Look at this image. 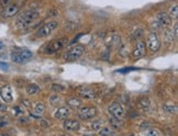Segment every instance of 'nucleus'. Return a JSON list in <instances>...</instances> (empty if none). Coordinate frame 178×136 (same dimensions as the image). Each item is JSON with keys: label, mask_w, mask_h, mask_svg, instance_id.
I'll list each match as a JSON object with an SVG mask.
<instances>
[{"label": "nucleus", "mask_w": 178, "mask_h": 136, "mask_svg": "<svg viewBox=\"0 0 178 136\" xmlns=\"http://www.w3.org/2000/svg\"><path fill=\"white\" fill-rule=\"evenodd\" d=\"M40 17V11L36 9H30V10L24 11L22 14H20V17L17 19V28L18 29H24L28 28L29 25L33 23L37 18Z\"/></svg>", "instance_id": "nucleus-1"}, {"label": "nucleus", "mask_w": 178, "mask_h": 136, "mask_svg": "<svg viewBox=\"0 0 178 136\" xmlns=\"http://www.w3.org/2000/svg\"><path fill=\"white\" fill-rule=\"evenodd\" d=\"M33 54L32 52H30L29 50H25V48H22V50H17L14 52H12L11 54V59L12 62L17 64H23V63H26L28 61H30L32 58Z\"/></svg>", "instance_id": "nucleus-2"}, {"label": "nucleus", "mask_w": 178, "mask_h": 136, "mask_svg": "<svg viewBox=\"0 0 178 136\" xmlns=\"http://www.w3.org/2000/svg\"><path fill=\"white\" fill-rule=\"evenodd\" d=\"M67 40H68L67 37H62V39H57V40H54V41L50 42V43L46 45L44 52H45L46 54H53V53L62 50V48L66 45V43H67Z\"/></svg>", "instance_id": "nucleus-3"}, {"label": "nucleus", "mask_w": 178, "mask_h": 136, "mask_svg": "<svg viewBox=\"0 0 178 136\" xmlns=\"http://www.w3.org/2000/svg\"><path fill=\"white\" fill-rule=\"evenodd\" d=\"M172 23V18L168 13L166 12H159L155 17V21L153 23V26L155 29H162L166 28Z\"/></svg>", "instance_id": "nucleus-4"}, {"label": "nucleus", "mask_w": 178, "mask_h": 136, "mask_svg": "<svg viewBox=\"0 0 178 136\" xmlns=\"http://www.w3.org/2000/svg\"><path fill=\"white\" fill-rule=\"evenodd\" d=\"M56 28H57L56 21H54V20H53V21H48L46 22V23H44L43 25L36 31V35L39 37H46L48 36L53 31L56 30Z\"/></svg>", "instance_id": "nucleus-5"}, {"label": "nucleus", "mask_w": 178, "mask_h": 136, "mask_svg": "<svg viewBox=\"0 0 178 136\" xmlns=\"http://www.w3.org/2000/svg\"><path fill=\"white\" fill-rule=\"evenodd\" d=\"M84 52H85V48H84L83 45L72 46V47L66 52L65 58L66 61H76V59L81 58V57L83 56Z\"/></svg>", "instance_id": "nucleus-6"}, {"label": "nucleus", "mask_w": 178, "mask_h": 136, "mask_svg": "<svg viewBox=\"0 0 178 136\" xmlns=\"http://www.w3.org/2000/svg\"><path fill=\"white\" fill-rule=\"evenodd\" d=\"M146 45L152 52H157L161 47V40L156 32H151L146 39Z\"/></svg>", "instance_id": "nucleus-7"}, {"label": "nucleus", "mask_w": 178, "mask_h": 136, "mask_svg": "<svg viewBox=\"0 0 178 136\" xmlns=\"http://www.w3.org/2000/svg\"><path fill=\"white\" fill-rule=\"evenodd\" d=\"M98 113L97 108L95 106H84V108H81L77 112L78 114V117L81 120H90L92 117H95Z\"/></svg>", "instance_id": "nucleus-8"}, {"label": "nucleus", "mask_w": 178, "mask_h": 136, "mask_svg": "<svg viewBox=\"0 0 178 136\" xmlns=\"http://www.w3.org/2000/svg\"><path fill=\"white\" fill-rule=\"evenodd\" d=\"M108 110H109V112L112 114V117H117V119H119V120H123L124 114H125V111H124L123 106H122L120 103L113 102V103H111L110 106H109Z\"/></svg>", "instance_id": "nucleus-9"}, {"label": "nucleus", "mask_w": 178, "mask_h": 136, "mask_svg": "<svg viewBox=\"0 0 178 136\" xmlns=\"http://www.w3.org/2000/svg\"><path fill=\"white\" fill-rule=\"evenodd\" d=\"M0 97L6 103H11L13 101L12 89L9 84H4L0 88Z\"/></svg>", "instance_id": "nucleus-10"}, {"label": "nucleus", "mask_w": 178, "mask_h": 136, "mask_svg": "<svg viewBox=\"0 0 178 136\" xmlns=\"http://www.w3.org/2000/svg\"><path fill=\"white\" fill-rule=\"evenodd\" d=\"M146 54V45L143 42H139L135 46V48L132 52V57L134 59H140L142 57H144Z\"/></svg>", "instance_id": "nucleus-11"}, {"label": "nucleus", "mask_w": 178, "mask_h": 136, "mask_svg": "<svg viewBox=\"0 0 178 136\" xmlns=\"http://www.w3.org/2000/svg\"><path fill=\"white\" fill-rule=\"evenodd\" d=\"M20 11V6L17 3H9L8 6H6L3 12H2V15L4 18H12L17 14Z\"/></svg>", "instance_id": "nucleus-12"}, {"label": "nucleus", "mask_w": 178, "mask_h": 136, "mask_svg": "<svg viewBox=\"0 0 178 136\" xmlns=\"http://www.w3.org/2000/svg\"><path fill=\"white\" fill-rule=\"evenodd\" d=\"M63 128H65L68 132H76V131H79L81 128V123L77 120H65L63 123Z\"/></svg>", "instance_id": "nucleus-13"}, {"label": "nucleus", "mask_w": 178, "mask_h": 136, "mask_svg": "<svg viewBox=\"0 0 178 136\" xmlns=\"http://www.w3.org/2000/svg\"><path fill=\"white\" fill-rule=\"evenodd\" d=\"M78 93L79 95H81L85 99H95L96 95H97V92H96L95 89L90 88V87H81L78 89Z\"/></svg>", "instance_id": "nucleus-14"}, {"label": "nucleus", "mask_w": 178, "mask_h": 136, "mask_svg": "<svg viewBox=\"0 0 178 136\" xmlns=\"http://www.w3.org/2000/svg\"><path fill=\"white\" fill-rule=\"evenodd\" d=\"M70 110L67 106H61V108H57L56 110L53 113V117L57 120H65L67 119V117L70 115Z\"/></svg>", "instance_id": "nucleus-15"}, {"label": "nucleus", "mask_w": 178, "mask_h": 136, "mask_svg": "<svg viewBox=\"0 0 178 136\" xmlns=\"http://www.w3.org/2000/svg\"><path fill=\"white\" fill-rule=\"evenodd\" d=\"M40 87L37 86V84H30L28 87H26V92L29 93V95H37V93L40 92Z\"/></svg>", "instance_id": "nucleus-16"}, {"label": "nucleus", "mask_w": 178, "mask_h": 136, "mask_svg": "<svg viewBox=\"0 0 178 136\" xmlns=\"http://www.w3.org/2000/svg\"><path fill=\"white\" fill-rule=\"evenodd\" d=\"M163 109L166 111V112L170 113V114L177 112V106L176 104H173V103H165L163 106Z\"/></svg>", "instance_id": "nucleus-17"}, {"label": "nucleus", "mask_w": 178, "mask_h": 136, "mask_svg": "<svg viewBox=\"0 0 178 136\" xmlns=\"http://www.w3.org/2000/svg\"><path fill=\"white\" fill-rule=\"evenodd\" d=\"M98 134L101 136H111V135H114L115 132L111 128H101V130L98 131Z\"/></svg>", "instance_id": "nucleus-18"}, {"label": "nucleus", "mask_w": 178, "mask_h": 136, "mask_svg": "<svg viewBox=\"0 0 178 136\" xmlns=\"http://www.w3.org/2000/svg\"><path fill=\"white\" fill-rule=\"evenodd\" d=\"M44 111H45V106H44V103H41V102H39V103L35 104L33 112H34V114H36V115H41L42 113L44 112Z\"/></svg>", "instance_id": "nucleus-19"}, {"label": "nucleus", "mask_w": 178, "mask_h": 136, "mask_svg": "<svg viewBox=\"0 0 178 136\" xmlns=\"http://www.w3.org/2000/svg\"><path fill=\"white\" fill-rule=\"evenodd\" d=\"M165 37H166V40H167L168 42H174L175 40L177 39V35L175 34L173 30H167L165 32Z\"/></svg>", "instance_id": "nucleus-20"}, {"label": "nucleus", "mask_w": 178, "mask_h": 136, "mask_svg": "<svg viewBox=\"0 0 178 136\" xmlns=\"http://www.w3.org/2000/svg\"><path fill=\"white\" fill-rule=\"evenodd\" d=\"M67 104L70 106H73V108H78V106H81V101L79 99H75V98H73V99L68 100Z\"/></svg>", "instance_id": "nucleus-21"}, {"label": "nucleus", "mask_w": 178, "mask_h": 136, "mask_svg": "<svg viewBox=\"0 0 178 136\" xmlns=\"http://www.w3.org/2000/svg\"><path fill=\"white\" fill-rule=\"evenodd\" d=\"M109 121H110V123H111V125H112V126H114V128H120V126H121L122 125V124H123V123H122V120H119V119H117V117H111V119L110 120H109Z\"/></svg>", "instance_id": "nucleus-22"}, {"label": "nucleus", "mask_w": 178, "mask_h": 136, "mask_svg": "<svg viewBox=\"0 0 178 136\" xmlns=\"http://www.w3.org/2000/svg\"><path fill=\"white\" fill-rule=\"evenodd\" d=\"M170 18H174V19H176L178 17V6L177 4H174V6L170 8Z\"/></svg>", "instance_id": "nucleus-23"}, {"label": "nucleus", "mask_w": 178, "mask_h": 136, "mask_svg": "<svg viewBox=\"0 0 178 136\" xmlns=\"http://www.w3.org/2000/svg\"><path fill=\"white\" fill-rule=\"evenodd\" d=\"M140 106H141L144 110H148V109H150V106H151L150 100H148V99H142L141 101H140Z\"/></svg>", "instance_id": "nucleus-24"}, {"label": "nucleus", "mask_w": 178, "mask_h": 136, "mask_svg": "<svg viewBox=\"0 0 178 136\" xmlns=\"http://www.w3.org/2000/svg\"><path fill=\"white\" fill-rule=\"evenodd\" d=\"M65 87L64 86H61V84H54L52 86V90L54 91H57V92H64L65 91Z\"/></svg>", "instance_id": "nucleus-25"}, {"label": "nucleus", "mask_w": 178, "mask_h": 136, "mask_svg": "<svg viewBox=\"0 0 178 136\" xmlns=\"http://www.w3.org/2000/svg\"><path fill=\"white\" fill-rule=\"evenodd\" d=\"M101 128H102V122L101 121H96L91 124V128H92L93 131H99Z\"/></svg>", "instance_id": "nucleus-26"}, {"label": "nucleus", "mask_w": 178, "mask_h": 136, "mask_svg": "<svg viewBox=\"0 0 178 136\" xmlns=\"http://www.w3.org/2000/svg\"><path fill=\"white\" fill-rule=\"evenodd\" d=\"M146 135H148V136H159L161 135V132H159L157 130H150L148 132H146Z\"/></svg>", "instance_id": "nucleus-27"}, {"label": "nucleus", "mask_w": 178, "mask_h": 136, "mask_svg": "<svg viewBox=\"0 0 178 136\" xmlns=\"http://www.w3.org/2000/svg\"><path fill=\"white\" fill-rule=\"evenodd\" d=\"M133 70H136V68H123V69H119V70H117V73H130V71H133Z\"/></svg>", "instance_id": "nucleus-28"}, {"label": "nucleus", "mask_w": 178, "mask_h": 136, "mask_svg": "<svg viewBox=\"0 0 178 136\" xmlns=\"http://www.w3.org/2000/svg\"><path fill=\"white\" fill-rule=\"evenodd\" d=\"M0 69L2 70H8L9 69V64L8 63H4V62H0Z\"/></svg>", "instance_id": "nucleus-29"}, {"label": "nucleus", "mask_w": 178, "mask_h": 136, "mask_svg": "<svg viewBox=\"0 0 178 136\" xmlns=\"http://www.w3.org/2000/svg\"><path fill=\"white\" fill-rule=\"evenodd\" d=\"M7 110H8V109H7L6 103H2V102H0V112H6Z\"/></svg>", "instance_id": "nucleus-30"}, {"label": "nucleus", "mask_w": 178, "mask_h": 136, "mask_svg": "<svg viewBox=\"0 0 178 136\" xmlns=\"http://www.w3.org/2000/svg\"><path fill=\"white\" fill-rule=\"evenodd\" d=\"M10 3V0H0V6L2 7H6Z\"/></svg>", "instance_id": "nucleus-31"}, {"label": "nucleus", "mask_w": 178, "mask_h": 136, "mask_svg": "<svg viewBox=\"0 0 178 136\" xmlns=\"http://www.w3.org/2000/svg\"><path fill=\"white\" fill-rule=\"evenodd\" d=\"M173 31H174L175 34L178 35V23H175V25H174V30H173Z\"/></svg>", "instance_id": "nucleus-32"}, {"label": "nucleus", "mask_w": 178, "mask_h": 136, "mask_svg": "<svg viewBox=\"0 0 178 136\" xmlns=\"http://www.w3.org/2000/svg\"><path fill=\"white\" fill-rule=\"evenodd\" d=\"M2 47H3V44H2V43H0V50H1Z\"/></svg>", "instance_id": "nucleus-33"}]
</instances>
